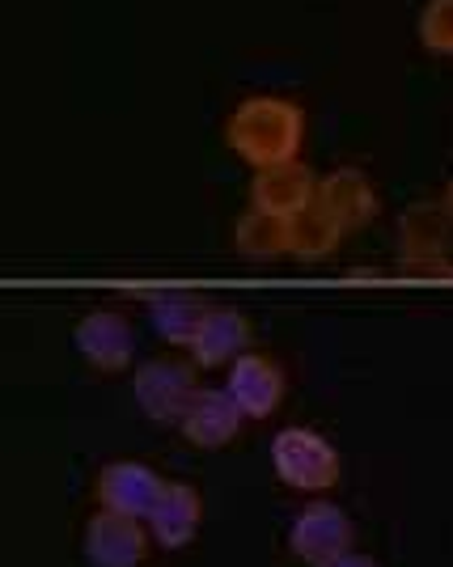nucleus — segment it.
<instances>
[{
  "instance_id": "4468645a",
  "label": "nucleus",
  "mask_w": 453,
  "mask_h": 567,
  "mask_svg": "<svg viewBox=\"0 0 453 567\" xmlns=\"http://www.w3.org/2000/svg\"><path fill=\"white\" fill-rule=\"evenodd\" d=\"M250 322L238 309H213L199 339L192 343V364L195 369H220V364H234L238 355L250 352Z\"/></svg>"
},
{
  "instance_id": "20e7f679",
  "label": "nucleus",
  "mask_w": 453,
  "mask_h": 567,
  "mask_svg": "<svg viewBox=\"0 0 453 567\" xmlns=\"http://www.w3.org/2000/svg\"><path fill=\"white\" fill-rule=\"evenodd\" d=\"M195 364H183V360H148L136 369V381H132V394H136V406L153 424H178L187 402L195 399Z\"/></svg>"
},
{
  "instance_id": "2eb2a0df",
  "label": "nucleus",
  "mask_w": 453,
  "mask_h": 567,
  "mask_svg": "<svg viewBox=\"0 0 453 567\" xmlns=\"http://www.w3.org/2000/svg\"><path fill=\"white\" fill-rule=\"evenodd\" d=\"M213 306H204L192 292H166V297H153L148 301V318H153V331L166 339L169 348H187L199 339L204 322H208Z\"/></svg>"
},
{
  "instance_id": "f8f14e48",
  "label": "nucleus",
  "mask_w": 453,
  "mask_h": 567,
  "mask_svg": "<svg viewBox=\"0 0 453 567\" xmlns=\"http://www.w3.org/2000/svg\"><path fill=\"white\" fill-rule=\"evenodd\" d=\"M199 520H204V504H199V492H195L192 483H166L157 504H153V513L144 517V525H148V534H153L157 546L183 550V546L195 543Z\"/></svg>"
},
{
  "instance_id": "dca6fc26",
  "label": "nucleus",
  "mask_w": 453,
  "mask_h": 567,
  "mask_svg": "<svg viewBox=\"0 0 453 567\" xmlns=\"http://www.w3.org/2000/svg\"><path fill=\"white\" fill-rule=\"evenodd\" d=\"M234 246L241 259L250 262H276L288 255V216H276L267 208H246L234 229Z\"/></svg>"
},
{
  "instance_id": "6ab92c4d",
  "label": "nucleus",
  "mask_w": 453,
  "mask_h": 567,
  "mask_svg": "<svg viewBox=\"0 0 453 567\" xmlns=\"http://www.w3.org/2000/svg\"><path fill=\"white\" fill-rule=\"evenodd\" d=\"M331 567H378V564H373V559H364V555H357V550H352V555H343V559H339V564H331Z\"/></svg>"
},
{
  "instance_id": "6e6552de",
  "label": "nucleus",
  "mask_w": 453,
  "mask_h": 567,
  "mask_svg": "<svg viewBox=\"0 0 453 567\" xmlns=\"http://www.w3.org/2000/svg\"><path fill=\"white\" fill-rule=\"evenodd\" d=\"M241 420H246V411L234 402L229 390L199 385L195 399L187 402V411H183V420H178V432L199 450H225L241 432Z\"/></svg>"
},
{
  "instance_id": "f257e3e1",
  "label": "nucleus",
  "mask_w": 453,
  "mask_h": 567,
  "mask_svg": "<svg viewBox=\"0 0 453 567\" xmlns=\"http://www.w3.org/2000/svg\"><path fill=\"white\" fill-rule=\"evenodd\" d=\"M301 132H306L301 106L276 94L246 97V102H238V111L229 115V123H225L229 148L238 153L246 166H255V169L297 162Z\"/></svg>"
},
{
  "instance_id": "423d86ee",
  "label": "nucleus",
  "mask_w": 453,
  "mask_h": 567,
  "mask_svg": "<svg viewBox=\"0 0 453 567\" xmlns=\"http://www.w3.org/2000/svg\"><path fill=\"white\" fill-rule=\"evenodd\" d=\"M162 487H166V478L153 471V466H144V462H111V466L97 471L94 499L97 508H111V513L144 520L153 513Z\"/></svg>"
},
{
  "instance_id": "aec40b11",
  "label": "nucleus",
  "mask_w": 453,
  "mask_h": 567,
  "mask_svg": "<svg viewBox=\"0 0 453 567\" xmlns=\"http://www.w3.org/2000/svg\"><path fill=\"white\" fill-rule=\"evenodd\" d=\"M445 213H450V220H453V178L445 183Z\"/></svg>"
},
{
  "instance_id": "7ed1b4c3",
  "label": "nucleus",
  "mask_w": 453,
  "mask_h": 567,
  "mask_svg": "<svg viewBox=\"0 0 453 567\" xmlns=\"http://www.w3.org/2000/svg\"><path fill=\"white\" fill-rule=\"evenodd\" d=\"M352 543H357L352 517L331 499H310L288 525V550L306 567L339 564L343 555H352Z\"/></svg>"
},
{
  "instance_id": "9b49d317",
  "label": "nucleus",
  "mask_w": 453,
  "mask_h": 567,
  "mask_svg": "<svg viewBox=\"0 0 453 567\" xmlns=\"http://www.w3.org/2000/svg\"><path fill=\"white\" fill-rule=\"evenodd\" d=\"M450 213L441 204H415L406 208L399 220V246H403L406 267H424V271H441L445 255H450Z\"/></svg>"
},
{
  "instance_id": "1a4fd4ad",
  "label": "nucleus",
  "mask_w": 453,
  "mask_h": 567,
  "mask_svg": "<svg viewBox=\"0 0 453 567\" xmlns=\"http://www.w3.org/2000/svg\"><path fill=\"white\" fill-rule=\"evenodd\" d=\"M313 204L331 216L334 225L343 229V237L357 234L360 225H369L373 213H378V195H373V183L352 166H339L318 174V195Z\"/></svg>"
},
{
  "instance_id": "f03ea898",
  "label": "nucleus",
  "mask_w": 453,
  "mask_h": 567,
  "mask_svg": "<svg viewBox=\"0 0 453 567\" xmlns=\"http://www.w3.org/2000/svg\"><path fill=\"white\" fill-rule=\"evenodd\" d=\"M271 466L276 478L301 496H322L339 483V450L313 427H280L271 441Z\"/></svg>"
},
{
  "instance_id": "f3484780",
  "label": "nucleus",
  "mask_w": 453,
  "mask_h": 567,
  "mask_svg": "<svg viewBox=\"0 0 453 567\" xmlns=\"http://www.w3.org/2000/svg\"><path fill=\"white\" fill-rule=\"evenodd\" d=\"M339 237H343V229H339L318 204L288 216V255H292V259L322 262L334 246H339Z\"/></svg>"
},
{
  "instance_id": "0eeeda50",
  "label": "nucleus",
  "mask_w": 453,
  "mask_h": 567,
  "mask_svg": "<svg viewBox=\"0 0 453 567\" xmlns=\"http://www.w3.org/2000/svg\"><path fill=\"white\" fill-rule=\"evenodd\" d=\"M72 343H76L81 360L97 373H123L132 364V355H136V334L127 327V318H120L115 309L85 313L76 322V331H72Z\"/></svg>"
},
{
  "instance_id": "a211bd4d",
  "label": "nucleus",
  "mask_w": 453,
  "mask_h": 567,
  "mask_svg": "<svg viewBox=\"0 0 453 567\" xmlns=\"http://www.w3.org/2000/svg\"><path fill=\"white\" fill-rule=\"evenodd\" d=\"M420 39L436 55H453V0H424V9H420Z\"/></svg>"
},
{
  "instance_id": "9d476101",
  "label": "nucleus",
  "mask_w": 453,
  "mask_h": 567,
  "mask_svg": "<svg viewBox=\"0 0 453 567\" xmlns=\"http://www.w3.org/2000/svg\"><path fill=\"white\" fill-rule=\"evenodd\" d=\"M225 390L246 411V420H262V415H271L285 402V369L276 360H267V355L246 352L229 364Z\"/></svg>"
},
{
  "instance_id": "ddd939ff",
  "label": "nucleus",
  "mask_w": 453,
  "mask_h": 567,
  "mask_svg": "<svg viewBox=\"0 0 453 567\" xmlns=\"http://www.w3.org/2000/svg\"><path fill=\"white\" fill-rule=\"evenodd\" d=\"M318 195V174L301 162H285V166L255 169V187H250V204L267 208L276 216H292L310 208Z\"/></svg>"
},
{
  "instance_id": "39448f33",
  "label": "nucleus",
  "mask_w": 453,
  "mask_h": 567,
  "mask_svg": "<svg viewBox=\"0 0 453 567\" xmlns=\"http://www.w3.org/2000/svg\"><path fill=\"white\" fill-rule=\"evenodd\" d=\"M148 543H153V534L144 520L111 513V508H97L81 534V550H85L90 567H141Z\"/></svg>"
}]
</instances>
